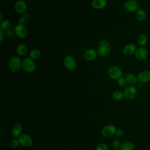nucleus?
<instances>
[{"label":"nucleus","instance_id":"1","mask_svg":"<svg viewBox=\"0 0 150 150\" xmlns=\"http://www.w3.org/2000/svg\"><path fill=\"white\" fill-rule=\"evenodd\" d=\"M112 47L110 43L107 40H101L98 44L97 52L101 57H105L111 52Z\"/></svg>","mask_w":150,"mask_h":150},{"label":"nucleus","instance_id":"2","mask_svg":"<svg viewBox=\"0 0 150 150\" xmlns=\"http://www.w3.org/2000/svg\"><path fill=\"white\" fill-rule=\"evenodd\" d=\"M22 62L19 56L17 55L12 56L8 61L9 69L13 73L18 71L22 67Z\"/></svg>","mask_w":150,"mask_h":150},{"label":"nucleus","instance_id":"3","mask_svg":"<svg viewBox=\"0 0 150 150\" xmlns=\"http://www.w3.org/2000/svg\"><path fill=\"white\" fill-rule=\"evenodd\" d=\"M22 68L26 73H33L36 68L35 60L29 57H25L22 62Z\"/></svg>","mask_w":150,"mask_h":150},{"label":"nucleus","instance_id":"4","mask_svg":"<svg viewBox=\"0 0 150 150\" xmlns=\"http://www.w3.org/2000/svg\"><path fill=\"white\" fill-rule=\"evenodd\" d=\"M123 92L124 97L125 98L129 100H134L137 96L138 89L135 86L130 84L125 87Z\"/></svg>","mask_w":150,"mask_h":150},{"label":"nucleus","instance_id":"5","mask_svg":"<svg viewBox=\"0 0 150 150\" xmlns=\"http://www.w3.org/2000/svg\"><path fill=\"white\" fill-rule=\"evenodd\" d=\"M124 10L129 13L136 12L139 9V4L137 0H127L124 4Z\"/></svg>","mask_w":150,"mask_h":150},{"label":"nucleus","instance_id":"6","mask_svg":"<svg viewBox=\"0 0 150 150\" xmlns=\"http://www.w3.org/2000/svg\"><path fill=\"white\" fill-rule=\"evenodd\" d=\"M108 74L113 80H118L122 77V69L117 66H112L108 70Z\"/></svg>","mask_w":150,"mask_h":150},{"label":"nucleus","instance_id":"7","mask_svg":"<svg viewBox=\"0 0 150 150\" xmlns=\"http://www.w3.org/2000/svg\"><path fill=\"white\" fill-rule=\"evenodd\" d=\"M63 64L67 70L72 71L76 69L77 63L74 57L70 55H67L63 59Z\"/></svg>","mask_w":150,"mask_h":150},{"label":"nucleus","instance_id":"8","mask_svg":"<svg viewBox=\"0 0 150 150\" xmlns=\"http://www.w3.org/2000/svg\"><path fill=\"white\" fill-rule=\"evenodd\" d=\"M117 128L115 125L112 124H108L104 126L101 131V134L103 137L106 138H110L115 135Z\"/></svg>","mask_w":150,"mask_h":150},{"label":"nucleus","instance_id":"9","mask_svg":"<svg viewBox=\"0 0 150 150\" xmlns=\"http://www.w3.org/2000/svg\"><path fill=\"white\" fill-rule=\"evenodd\" d=\"M20 145L25 148H29L33 144V140L32 138L26 134H22L18 138Z\"/></svg>","mask_w":150,"mask_h":150},{"label":"nucleus","instance_id":"10","mask_svg":"<svg viewBox=\"0 0 150 150\" xmlns=\"http://www.w3.org/2000/svg\"><path fill=\"white\" fill-rule=\"evenodd\" d=\"M14 31L16 36L22 39L25 38L28 34V29L23 25L17 24L14 28Z\"/></svg>","mask_w":150,"mask_h":150},{"label":"nucleus","instance_id":"11","mask_svg":"<svg viewBox=\"0 0 150 150\" xmlns=\"http://www.w3.org/2000/svg\"><path fill=\"white\" fill-rule=\"evenodd\" d=\"M134 55L138 61L142 62L146 59L148 56V52L145 47H139L137 48Z\"/></svg>","mask_w":150,"mask_h":150},{"label":"nucleus","instance_id":"12","mask_svg":"<svg viewBox=\"0 0 150 150\" xmlns=\"http://www.w3.org/2000/svg\"><path fill=\"white\" fill-rule=\"evenodd\" d=\"M138 81L141 83L145 84L150 81V70H143L139 71L137 75Z\"/></svg>","mask_w":150,"mask_h":150},{"label":"nucleus","instance_id":"13","mask_svg":"<svg viewBox=\"0 0 150 150\" xmlns=\"http://www.w3.org/2000/svg\"><path fill=\"white\" fill-rule=\"evenodd\" d=\"M137 49V46L134 43H129L125 45L122 49V52L124 55L130 56L135 54V52Z\"/></svg>","mask_w":150,"mask_h":150},{"label":"nucleus","instance_id":"14","mask_svg":"<svg viewBox=\"0 0 150 150\" xmlns=\"http://www.w3.org/2000/svg\"><path fill=\"white\" fill-rule=\"evenodd\" d=\"M14 9L18 13L22 14L27 9V4L23 0H18L15 3Z\"/></svg>","mask_w":150,"mask_h":150},{"label":"nucleus","instance_id":"15","mask_svg":"<svg viewBox=\"0 0 150 150\" xmlns=\"http://www.w3.org/2000/svg\"><path fill=\"white\" fill-rule=\"evenodd\" d=\"M97 54L98 53L97 50L91 48L85 51L84 54V57L87 61H93L96 59Z\"/></svg>","mask_w":150,"mask_h":150},{"label":"nucleus","instance_id":"16","mask_svg":"<svg viewBox=\"0 0 150 150\" xmlns=\"http://www.w3.org/2000/svg\"><path fill=\"white\" fill-rule=\"evenodd\" d=\"M107 5V0H92L91 6L93 8L101 10L106 7Z\"/></svg>","mask_w":150,"mask_h":150},{"label":"nucleus","instance_id":"17","mask_svg":"<svg viewBox=\"0 0 150 150\" xmlns=\"http://www.w3.org/2000/svg\"><path fill=\"white\" fill-rule=\"evenodd\" d=\"M22 127L20 124H14L12 128V135L14 138H18L22 134Z\"/></svg>","mask_w":150,"mask_h":150},{"label":"nucleus","instance_id":"18","mask_svg":"<svg viewBox=\"0 0 150 150\" xmlns=\"http://www.w3.org/2000/svg\"><path fill=\"white\" fill-rule=\"evenodd\" d=\"M28 51V47L26 45L21 43L19 45L16 49V53L18 56H22L25 55Z\"/></svg>","mask_w":150,"mask_h":150},{"label":"nucleus","instance_id":"19","mask_svg":"<svg viewBox=\"0 0 150 150\" xmlns=\"http://www.w3.org/2000/svg\"><path fill=\"white\" fill-rule=\"evenodd\" d=\"M148 36L144 33L139 34L137 39V43L139 46V47H145L148 43Z\"/></svg>","mask_w":150,"mask_h":150},{"label":"nucleus","instance_id":"20","mask_svg":"<svg viewBox=\"0 0 150 150\" xmlns=\"http://www.w3.org/2000/svg\"><path fill=\"white\" fill-rule=\"evenodd\" d=\"M135 18L137 21L139 22H142L145 21L146 18V11L142 8H139L135 12Z\"/></svg>","mask_w":150,"mask_h":150},{"label":"nucleus","instance_id":"21","mask_svg":"<svg viewBox=\"0 0 150 150\" xmlns=\"http://www.w3.org/2000/svg\"><path fill=\"white\" fill-rule=\"evenodd\" d=\"M41 55H42L41 51L39 49L36 48L31 49L29 53V57H30L34 60L39 59L41 57Z\"/></svg>","mask_w":150,"mask_h":150},{"label":"nucleus","instance_id":"22","mask_svg":"<svg viewBox=\"0 0 150 150\" xmlns=\"http://www.w3.org/2000/svg\"><path fill=\"white\" fill-rule=\"evenodd\" d=\"M125 79L127 81V83L132 85H134L138 82L137 76L131 73H128L125 76Z\"/></svg>","mask_w":150,"mask_h":150},{"label":"nucleus","instance_id":"23","mask_svg":"<svg viewBox=\"0 0 150 150\" xmlns=\"http://www.w3.org/2000/svg\"><path fill=\"white\" fill-rule=\"evenodd\" d=\"M124 97V92L120 90H117L112 93V98L115 101H120Z\"/></svg>","mask_w":150,"mask_h":150},{"label":"nucleus","instance_id":"24","mask_svg":"<svg viewBox=\"0 0 150 150\" xmlns=\"http://www.w3.org/2000/svg\"><path fill=\"white\" fill-rule=\"evenodd\" d=\"M134 144L131 141H125L122 143L120 150H134Z\"/></svg>","mask_w":150,"mask_h":150},{"label":"nucleus","instance_id":"25","mask_svg":"<svg viewBox=\"0 0 150 150\" xmlns=\"http://www.w3.org/2000/svg\"><path fill=\"white\" fill-rule=\"evenodd\" d=\"M11 26V23L10 21L8 19H5L2 22H1L0 23V29L4 31H6L10 29Z\"/></svg>","mask_w":150,"mask_h":150},{"label":"nucleus","instance_id":"26","mask_svg":"<svg viewBox=\"0 0 150 150\" xmlns=\"http://www.w3.org/2000/svg\"><path fill=\"white\" fill-rule=\"evenodd\" d=\"M121 142L120 141V140L118 138H116V139H114L113 140V141L112 142V148L115 149V150H118V149H120V148H121Z\"/></svg>","mask_w":150,"mask_h":150},{"label":"nucleus","instance_id":"27","mask_svg":"<svg viewBox=\"0 0 150 150\" xmlns=\"http://www.w3.org/2000/svg\"><path fill=\"white\" fill-rule=\"evenodd\" d=\"M95 150H108V146L105 143H99L96 145Z\"/></svg>","mask_w":150,"mask_h":150},{"label":"nucleus","instance_id":"28","mask_svg":"<svg viewBox=\"0 0 150 150\" xmlns=\"http://www.w3.org/2000/svg\"><path fill=\"white\" fill-rule=\"evenodd\" d=\"M117 84L118 85L121 87H124L127 86V81L125 79V77H121L118 80H117Z\"/></svg>","mask_w":150,"mask_h":150},{"label":"nucleus","instance_id":"29","mask_svg":"<svg viewBox=\"0 0 150 150\" xmlns=\"http://www.w3.org/2000/svg\"><path fill=\"white\" fill-rule=\"evenodd\" d=\"M10 146L12 147V148H16L19 146V145L20 144H19V140L18 139H16V138H13L12 139L11 141H10Z\"/></svg>","mask_w":150,"mask_h":150},{"label":"nucleus","instance_id":"30","mask_svg":"<svg viewBox=\"0 0 150 150\" xmlns=\"http://www.w3.org/2000/svg\"><path fill=\"white\" fill-rule=\"evenodd\" d=\"M6 36L8 37V38H13L15 35V31L13 29H8V30L6 31Z\"/></svg>","mask_w":150,"mask_h":150},{"label":"nucleus","instance_id":"31","mask_svg":"<svg viewBox=\"0 0 150 150\" xmlns=\"http://www.w3.org/2000/svg\"><path fill=\"white\" fill-rule=\"evenodd\" d=\"M26 18L25 16H21L18 19V24L24 25V24L26 23Z\"/></svg>","mask_w":150,"mask_h":150},{"label":"nucleus","instance_id":"32","mask_svg":"<svg viewBox=\"0 0 150 150\" xmlns=\"http://www.w3.org/2000/svg\"><path fill=\"white\" fill-rule=\"evenodd\" d=\"M124 135V132L122 129H117L115 132V135L117 138H122Z\"/></svg>","mask_w":150,"mask_h":150},{"label":"nucleus","instance_id":"33","mask_svg":"<svg viewBox=\"0 0 150 150\" xmlns=\"http://www.w3.org/2000/svg\"><path fill=\"white\" fill-rule=\"evenodd\" d=\"M5 36V31L0 29V42L2 43Z\"/></svg>","mask_w":150,"mask_h":150},{"label":"nucleus","instance_id":"34","mask_svg":"<svg viewBox=\"0 0 150 150\" xmlns=\"http://www.w3.org/2000/svg\"><path fill=\"white\" fill-rule=\"evenodd\" d=\"M143 83H140V82H138V84H137V87H138V88H141V87H142V86H143Z\"/></svg>","mask_w":150,"mask_h":150},{"label":"nucleus","instance_id":"35","mask_svg":"<svg viewBox=\"0 0 150 150\" xmlns=\"http://www.w3.org/2000/svg\"><path fill=\"white\" fill-rule=\"evenodd\" d=\"M4 20H3V15L2 13H0V22H2Z\"/></svg>","mask_w":150,"mask_h":150},{"label":"nucleus","instance_id":"36","mask_svg":"<svg viewBox=\"0 0 150 150\" xmlns=\"http://www.w3.org/2000/svg\"><path fill=\"white\" fill-rule=\"evenodd\" d=\"M118 150H120V149H118Z\"/></svg>","mask_w":150,"mask_h":150}]
</instances>
